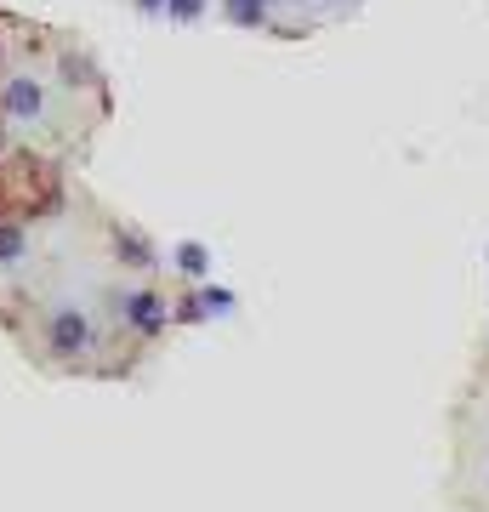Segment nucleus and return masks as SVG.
<instances>
[{"label": "nucleus", "instance_id": "nucleus-1", "mask_svg": "<svg viewBox=\"0 0 489 512\" xmlns=\"http://www.w3.org/2000/svg\"><path fill=\"white\" fill-rule=\"evenodd\" d=\"M188 325V291L143 222L57 171L0 194V336L52 382H131Z\"/></svg>", "mask_w": 489, "mask_h": 512}, {"label": "nucleus", "instance_id": "nucleus-2", "mask_svg": "<svg viewBox=\"0 0 489 512\" xmlns=\"http://www.w3.org/2000/svg\"><path fill=\"white\" fill-rule=\"evenodd\" d=\"M114 120V80L86 35L0 6V194L86 171Z\"/></svg>", "mask_w": 489, "mask_h": 512}, {"label": "nucleus", "instance_id": "nucleus-3", "mask_svg": "<svg viewBox=\"0 0 489 512\" xmlns=\"http://www.w3.org/2000/svg\"><path fill=\"white\" fill-rule=\"evenodd\" d=\"M143 18L188 23V29H245L268 40H308L342 23L359 0H126Z\"/></svg>", "mask_w": 489, "mask_h": 512}, {"label": "nucleus", "instance_id": "nucleus-4", "mask_svg": "<svg viewBox=\"0 0 489 512\" xmlns=\"http://www.w3.org/2000/svg\"><path fill=\"white\" fill-rule=\"evenodd\" d=\"M444 507L489 512V336L478 342V359L467 365L461 387L444 416Z\"/></svg>", "mask_w": 489, "mask_h": 512}]
</instances>
